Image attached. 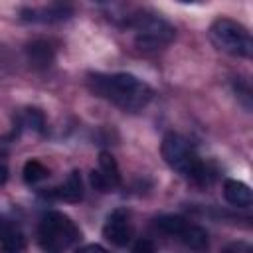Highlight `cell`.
Listing matches in <instances>:
<instances>
[{
    "instance_id": "cell-11",
    "label": "cell",
    "mask_w": 253,
    "mask_h": 253,
    "mask_svg": "<svg viewBox=\"0 0 253 253\" xmlns=\"http://www.w3.org/2000/svg\"><path fill=\"white\" fill-rule=\"evenodd\" d=\"M26 55H28V61L38 67V69H45L49 67V63L53 61V47L49 42L45 40H36L32 43H28L26 47Z\"/></svg>"
},
{
    "instance_id": "cell-4",
    "label": "cell",
    "mask_w": 253,
    "mask_h": 253,
    "mask_svg": "<svg viewBox=\"0 0 253 253\" xmlns=\"http://www.w3.org/2000/svg\"><path fill=\"white\" fill-rule=\"evenodd\" d=\"M210 38L217 49L229 55L251 57L253 53V40L249 30L231 18H217L210 26Z\"/></svg>"
},
{
    "instance_id": "cell-15",
    "label": "cell",
    "mask_w": 253,
    "mask_h": 253,
    "mask_svg": "<svg viewBox=\"0 0 253 253\" xmlns=\"http://www.w3.org/2000/svg\"><path fill=\"white\" fill-rule=\"evenodd\" d=\"M2 247H4L6 253H18L26 247V239L18 229H10L6 233V237L2 239Z\"/></svg>"
},
{
    "instance_id": "cell-1",
    "label": "cell",
    "mask_w": 253,
    "mask_h": 253,
    "mask_svg": "<svg viewBox=\"0 0 253 253\" xmlns=\"http://www.w3.org/2000/svg\"><path fill=\"white\" fill-rule=\"evenodd\" d=\"M87 85L97 97L130 113L140 111L152 99V89L130 73H89Z\"/></svg>"
},
{
    "instance_id": "cell-19",
    "label": "cell",
    "mask_w": 253,
    "mask_h": 253,
    "mask_svg": "<svg viewBox=\"0 0 253 253\" xmlns=\"http://www.w3.org/2000/svg\"><path fill=\"white\" fill-rule=\"evenodd\" d=\"M77 253H107L101 245H85V247H81Z\"/></svg>"
},
{
    "instance_id": "cell-21",
    "label": "cell",
    "mask_w": 253,
    "mask_h": 253,
    "mask_svg": "<svg viewBox=\"0 0 253 253\" xmlns=\"http://www.w3.org/2000/svg\"><path fill=\"white\" fill-rule=\"evenodd\" d=\"M6 180H8V168H6L4 164H0V186H2Z\"/></svg>"
},
{
    "instance_id": "cell-9",
    "label": "cell",
    "mask_w": 253,
    "mask_h": 253,
    "mask_svg": "<svg viewBox=\"0 0 253 253\" xmlns=\"http://www.w3.org/2000/svg\"><path fill=\"white\" fill-rule=\"evenodd\" d=\"M51 196L57 198V200H63V202H79L83 198V182H81V174L77 170H73L67 180L59 186V188H53L51 190Z\"/></svg>"
},
{
    "instance_id": "cell-8",
    "label": "cell",
    "mask_w": 253,
    "mask_h": 253,
    "mask_svg": "<svg viewBox=\"0 0 253 253\" xmlns=\"http://www.w3.org/2000/svg\"><path fill=\"white\" fill-rule=\"evenodd\" d=\"M71 16V8L63 4H53L47 8H24L22 10V20L26 22H42V24H51V22H61Z\"/></svg>"
},
{
    "instance_id": "cell-3",
    "label": "cell",
    "mask_w": 253,
    "mask_h": 253,
    "mask_svg": "<svg viewBox=\"0 0 253 253\" xmlns=\"http://www.w3.org/2000/svg\"><path fill=\"white\" fill-rule=\"evenodd\" d=\"M79 237V227L61 211H47L38 227V241L45 253H63Z\"/></svg>"
},
{
    "instance_id": "cell-6",
    "label": "cell",
    "mask_w": 253,
    "mask_h": 253,
    "mask_svg": "<svg viewBox=\"0 0 253 253\" xmlns=\"http://www.w3.org/2000/svg\"><path fill=\"white\" fill-rule=\"evenodd\" d=\"M91 184L99 192H109L121 186V172H119V164L113 154L109 152L99 154V170L91 172Z\"/></svg>"
},
{
    "instance_id": "cell-5",
    "label": "cell",
    "mask_w": 253,
    "mask_h": 253,
    "mask_svg": "<svg viewBox=\"0 0 253 253\" xmlns=\"http://www.w3.org/2000/svg\"><path fill=\"white\" fill-rule=\"evenodd\" d=\"M128 26L134 30V43L138 49L154 51L166 47L174 36L176 30L166 20L154 16V14H138L128 20Z\"/></svg>"
},
{
    "instance_id": "cell-14",
    "label": "cell",
    "mask_w": 253,
    "mask_h": 253,
    "mask_svg": "<svg viewBox=\"0 0 253 253\" xmlns=\"http://www.w3.org/2000/svg\"><path fill=\"white\" fill-rule=\"evenodd\" d=\"M22 174H24L26 184H38L43 178H47V168L40 160H28L22 168Z\"/></svg>"
},
{
    "instance_id": "cell-16",
    "label": "cell",
    "mask_w": 253,
    "mask_h": 253,
    "mask_svg": "<svg viewBox=\"0 0 253 253\" xmlns=\"http://www.w3.org/2000/svg\"><path fill=\"white\" fill-rule=\"evenodd\" d=\"M24 125L36 132H43L45 130V117L40 109H26L24 113Z\"/></svg>"
},
{
    "instance_id": "cell-13",
    "label": "cell",
    "mask_w": 253,
    "mask_h": 253,
    "mask_svg": "<svg viewBox=\"0 0 253 253\" xmlns=\"http://www.w3.org/2000/svg\"><path fill=\"white\" fill-rule=\"evenodd\" d=\"M188 223H190V221H188L186 217H182V215H174V213L160 215V217H156V221H154V225H156V229H158L160 233H164V235H172V237H174V235L180 237Z\"/></svg>"
},
{
    "instance_id": "cell-2",
    "label": "cell",
    "mask_w": 253,
    "mask_h": 253,
    "mask_svg": "<svg viewBox=\"0 0 253 253\" xmlns=\"http://www.w3.org/2000/svg\"><path fill=\"white\" fill-rule=\"evenodd\" d=\"M162 156L166 160V164L176 170L178 174L192 178L194 182L200 184H208L210 182V172L208 166L196 156L194 148L190 146V142L186 138H182L180 134L168 132L162 140Z\"/></svg>"
},
{
    "instance_id": "cell-20",
    "label": "cell",
    "mask_w": 253,
    "mask_h": 253,
    "mask_svg": "<svg viewBox=\"0 0 253 253\" xmlns=\"http://www.w3.org/2000/svg\"><path fill=\"white\" fill-rule=\"evenodd\" d=\"M10 229H12V227H10V225H8V223H6V221L0 217V241L6 237V233H8Z\"/></svg>"
},
{
    "instance_id": "cell-18",
    "label": "cell",
    "mask_w": 253,
    "mask_h": 253,
    "mask_svg": "<svg viewBox=\"0 0 253 253\" xmlns=\"http://www.w3.org/2000/svg\"><path fill=\"white\" fill-rule=\"evenodd\" d=\"M134 253H154V245H152V241H148V239H140V241L134 245Z\"/></svg>"
},
{
    "instance_id": "cell-12",
    "label": "cell",
    "mask_w": 253,
    "mask_h": 253,
    "mask_svg": "<svg viewBox=\"0 0 253 253\" xmlns=\"http://www.w3.org/2000/svg\"><path fill=\"white\" fill-rule=\"evenodd\" d=\"M184 245H188L190 249L194 251H206L210 241H208V233L206 229H202L200 225H194V223H188L186 229L182 231V235L178 237Z\"/></svg>"
},
{
    "instance_id": "cell-7",
    "label": "cell",
    "mask_w": 253,
    "mask_h": 253,
    "mask_svg": "<svg viewBox=\"0 0 253 253\" xmlns=\"http://www.w3.org/2000/svg\"><path fill=\"white\" fill-rule=\"evenodd\" d=\"M103 237L117 247H125L130 241L132 227H130V215L126 210L119 208L107 217V221L103 225Z\"/></svg>"
},
{
    "instance_id": "cell-17",
    "label": "cell",
    "mask_w": 253,
    "mask_h": 253,
    "mask_svg": "<svg viewBox=\"0 0 253 253\" xmlns=\"http://www.w3.org/2000/svg\"><path fill=\"white\" fill-rule=\"evenodd\" d=\"M221 253H253V249H251V245L245 243V241H233V243L225 245V247L221 249Z\"/></svg>"
},
{
    "instance_id": "cell-10",
    "label": "cell",
    "mask_w": 253,
    "mask_h": 253,
    "mask_svg": "<svg viewBox=\"0 0 253 253\" xmlns=\"http://www.w3.org/2000/svg\"><path fill=\"white\" fill-rule=\"evenodd\" d=\"M223 196L235 208H247L253 202V194L247 184L239 180H225L223 182Z\"/></svg>"
}]
</instances>
